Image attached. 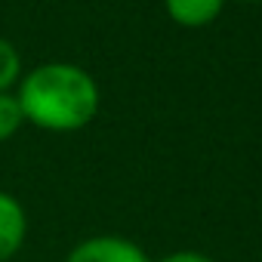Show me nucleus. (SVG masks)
Returning a JSON list of instances; mask_svg holds the SVG:
<instances>
[{"instance_id": "nucleus-1", "label": "nucleus", "mask_w": 262, "mask_h": 262, "mask_svg": "<svg viewBox=\"0 0 262 262\" xmlns=\"http://www.w3.org/2000/svg\"><path fill=\"white\" fill-rule=\"evenodd\" d=\"M16 99L28 123L50 133L83 129L99 111V86L90 71L71 62H43L22 74Z\"/></svg>"}, {"instance_id": "nucleus-2", "label": "nucleus", "mask_w": 262, "mask_h": 262, "mask_svg": "<svg viewBox=\"0 0 262 262\" xmlns=\"http://www.w3.org/2000/svg\"><path fill=\"white\" fill-rule=\"evenodd\" d=\"M65 262H151L145 250L120 234H93L80 241Z\"/></svg>"}, {"instance_id": "nucleus-3", "label": "nucleus", "mask_w": 262, "mask_h": 262, "mask_svg": "<svg viewBox=\"0 0 262 262\" xmlns=\"http://www.w3.org/2000/svg\"><path fill=\"white\" fill-rule=\"evenodd\" d=\"M25 234H28V216L22 204L13 194L0 191V262L13 259L22 250Z\"/></svg>"}, {"instance_id": "nucleus-4", "label": "nucleus", "mask_w": 262, "mask_h": 262, "mask_svg": "<svg viewBox=\"0 0 262 262\" xmlns=\"http://www.w3.org/2000/svg\"><path fill=\"white\" fill-rule=\"evenodd\" d=\"M167 16L182 28H204L222 16L225 0H164Z\"/></svg>"}, {"instance_id": "nucleus-5", "label": "nucleus", "mask_w": 262, "mask_h": 262, "mask_svg": "<svg viewBox=\"0 0 262 262\" xmlns=\"http://www.w3.org/2000/svg\"><path fill=\"white\" fill-rule=\"evenodd\" d=\"M22 80V59H19V50L0 37V93H10L13 86H19Z\"/></svg>"}, {"instance_id": "nucleus-6", "label": "nucleus", "mask_w": 262, "mask_h": 262, "mask_svg": "<svg viewBox=\"0 0 262 262\" xmlns=\"http://www.w3.org/2000/svg\"><path fill=\"white\" fill-rule=\"evenodd\" d=\"M22 123H25V114L16 93H0V142L13 139L22 129Z\"/></svg>"}, {"instance_id": "nucleus-7", "label": "nucleus", "mask_w": 262, "mask_h": 262, "mask_svg": "<svg viewBox=\"0 0 262 262\" xmlns=\"http://www.w3.org/2000/svg\"><path fill=\"white\" fill-rule=\"evenodd\" d=\"M158 262H216V259H210L207 253H198V250H176V253L161 256Z\"/></svg>"}, {"instance_id": "nucleus-8", "label": "nucleus", "mask_w": 262, "mask_h": 262, "mask_svg": "<svg viewBox=\"0 0 262 262\" xmlns=\"http://www.w3.org/2000/svg\"><path fill=\"white\" fill-rule=\"evenodd\" d=\"M244 4H262V0H244Z\"/></svg>"}]
</instances>
